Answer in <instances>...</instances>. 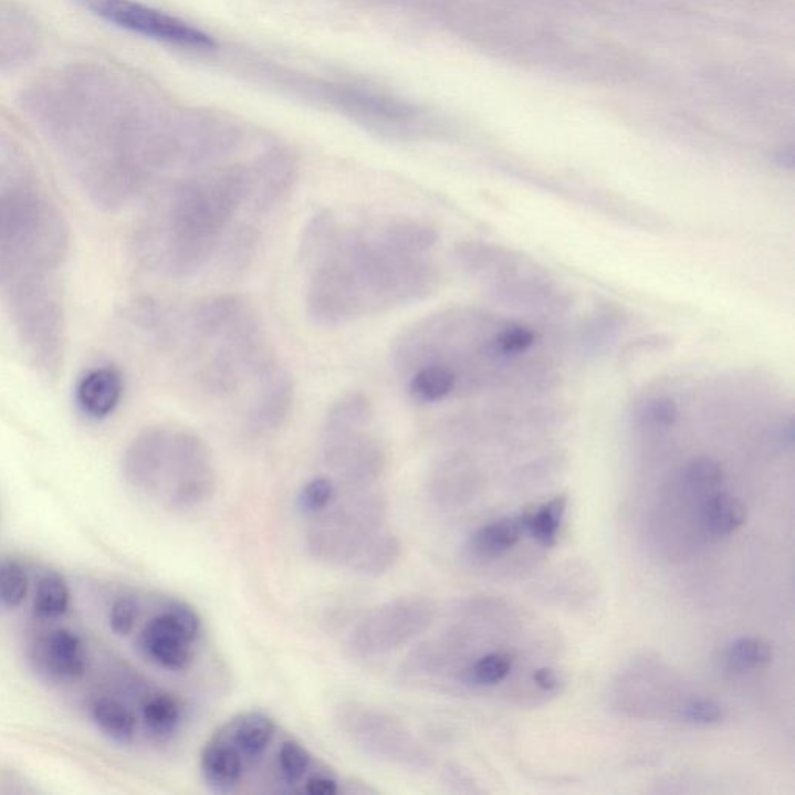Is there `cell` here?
Segmentation results:
<instances>
[{"mask_svg":"<svg viewBox=\"0 0 795 795\" xmlns=\"http://www.w3.org/2000/svg\"><path fill=\"white\" fill-rule=\"evenodd\" d=\"M436 243V230L409 218L341 226L329 213L317 215L302 240L311 321L339 326L428 297L439 284L426 259Z\"/></svg>","mask_w":795,"mask_h":795,"instance_id":"6da1fadb","label":"cell"},{"mask_svg":"<svg viewBox=\"0 0 795 795\" xmlns=\"http://www.w3.org/2000/svg\"><path fill=\"white\" fill-rule=\"evenodd\" d=\"M117 87L106 65L72 64L36 80L22 100L92 202L107 210L136 201L164 165L130 125Z\"/></svg>","mask_w":795,"mask_h":795,"instance_id":"7a4b0ae2","label":"cell"},{"mask_svg":"<svg viewBox=\"0 0 795 795\" xmlns=\"http://www.w3.org/2000/svg\"><path fill=\"white\" fill-rule=\"evenodd\" d=\"M253 178L244 170L209 172L160 191L134 232L145 268L184 279L213 259L237 215L251 207Z\"/></svg>","mask_w":795,"mask_h":795,"instance_id":"3957f363","label":"cell"},{"mask_svg":"<svg viewBox=\"0 0 795 795\" xmlns=\"http://www.w3.org/2000/svg\"><path fill=\"white\" fill-rule=\"evenodd\" d=\"M199 774L211 793L337 795L344 780L261 710L222 722L203 743Z\"/></svg>","mask_w":795,"mask_h":795,"instance_id":"277c9868","label":"cell"},{"mask_svg":"<svg viewBox=\"0 0 795 795\" xmlns=\"http://www.w3.org/2000/svg\"><path fill=\"white\" fill-rule=\"evenodd\" d=\"M333 483L325 509L302 520L310 555L356 575L387 574L401 558L402 545L390 527L383 488Z\"/></svg>","mask_w":795,"mask_h":795,"instance_id":"5b68a950","label":"cell"},{"mask_svg":"<svg viewBox=\"0 0 795 795\" xmlns=\"http://www.w3.org/2000/svg\"><path fill=\"white\" fill-rule=\"evenodd\" d=\"M126 471L137 487L179 512L201 509L217 491L213 456L187 429L155 426L138 433L126 452Z\"/></svg>","mask_w":795,"mask_h":795,"instance_id":"8992f818","label":"cell"},{"mask_svg":"<svg viewBox=\"0 0 795 795\" xmlns=\"http://www.w3.org/2000/svg\"><path fill=\"white\" fill-rule=\"evenodd\" d=\"M60 209L29 187L0 190V291L30 275L55 274L69 253Z\"/></svg>","mask_w":795,"mask_h":795,"instance_id":"52a82bcc","label":"cell"},{"mask_svg":"<svg viewBox=\"0 0 795 795\" xmlns=\"http://www.w3.org/2000/svg\"><path fill=\"white\" fill-rule=\"evenodd\" d=\"M372 422L374 407L360 391H349L333 402L322 437L325 474L344 485L381 487L387 452Z\"/></svg>","mask_w":795,"mask_h":795,"instance_id":"ba28073f","label":"cell"},{"mask_svg":"<svg viewBox=\"0 0 795 795\" xmlns=\"http://www.w3.org/2000/svg\"><path fill=\"white\" fill-rule=\"evenodd\" d=\"M0 295L33 366L45 378H57L64 366L65 316L55 274L25 276Z\"/></svg>","mask_w":795,"mask_h":795,"instance_id":"9c48e42d","label":"cell"},{"mask_svg":"<svg viewBox=\"0 0 795 795\" xmlns=\"http://www.w3.org/2000/svg\"><path fill=\"white\" fill-rule=\"evenodd\" d=\"M336 722L345 739L370 759L402 771H421L430 766L425 744L405 721L387 710L348 702L341 707Z\"/></svg>","mask_w":795,"mask_h":795,"instance_id":"30bf717a","label":"cell"},{"mask_svg":"<svg viewBox=\"0 0 795 795\" xmlns=\"http://www.w3.org/2000/svg\"><path fill=\"white\" fill-rule=\"evenodd\" d=\"M436 617V605L429 598L397 597L384 602L353 626L347 651L359 660L387 658L428 632Z\"/></svg>","mask_w":795,"mask_h":795,"instance_id":"8fae6325","label":"cell"},{"mask_svg":"<svg viewBox=\"0 0 795 795\" xmlns=\"http://www.w3.org/2000/svg\"><path fill=\"white\" fill-rule=\"evenodd\" d=\"M203 640V621L186 602L170 600L138 636L142 655L170 673H186L193 667Z\"/></svg>","mask_w":795,"mask_h":795,"instance_id":"7c38bea8","label":"cell"},{"mask_svg":"<svg viewBox=\"0 0 795 795\" xmlns=\"http://www.w3.org/2000/svg\"><path fill=\"white\" fill-rule=\"evenodd\" d=\"M76 3L107 24L148 40L188 50L217 48V41L209 33L136 0H76Z\"/></svg>","mask_w":795,"mask_h":795,"instance_id":"4fadbf2b","label":"cell"},{"mask_svg":"<svg viewBox=\"0 0 795 795\" xmlns=\"http://www.w3.org/2000/svg\"><path fill=\"white\" fill-rule=\"evenodd\" d=\"M36 19L13 0H0V71L29 64L41 48Z\"/></svg>","mask_w":795,"mask_h":795,"instance_id":"5bb4252c","label":"cell"},{"mask_svg":"<svg viewBox=\"0 0 795 795\" xmlns=\"http://www.w3.org/2000/svg\"><path fill=\"white\" fill-rule=\"evenodd\" d=\"M294 386L290 375L276 368L261 384L248 405L245 420L253 432L266 433L279 429L293 406Z\"/></svg>","mask_w":795,"mask_h":795,"instance_id":"9a60e30c","label":"cell"},{"mask_svg":"<svg viewBox=\"0 0 795 795\" xmlns=\"http://www.w3.org/2000/svg\"><path fill=\"white\" fill-rule=\"evenodd\" d=\"M123 391L125 379L117 367H95L76 384L75 402L92 420H105L121 405Z\"/></svg>","mask_w":795,"mask_h":795,"instance_id":"2e32d148","label":"cell"},{"mask_svg":"<svg viewBox=\"0 0 795 795\" xmlns=\"http://www.w3.org/2000/svg\"><path fill=\"white\" fill-rule=\"evenodd\" d=\"M186 721V705L170 691L153 690L142 704V722L149 739L168 743L175 739Z\"/></svg>","mask_w":795,"mask_h":795,"instance_id":"e0dca14e","label":"cell"},{"mask_svg":"<svg viewBox=\"0 0 795 795\" xmlns=\"http://www.w3.org/2000/svg\"><path fill=\"white\" fill-rule=\"evenodd\" d=\"M44 662L56 678L79 679L86 668V652L82 639L69 629L50 634L44 645Z\"/></svg>","mask_w":795,"mask_h":795,"instance_id":"ac0fdd59","label":"cell"},{"mask_svg":"<svg viewBox=\"0 0 795 795\" xmlns=\"http://www.w3.org/2000/svg\"><path fill=\"white\" fill-rule=\"evenodd\" d=\"M406 378L410 397L421 405L443 401L459 390V376L444 364H426Z\"/></svg>","mask_w":795,"mask_h":795,"instance_id":"d6986e66","label":"cell"},{"mask_svg":"<svg viewBox=\"0 0 795 795\" xmlns=\"http://www.w3.org/2000/svg\"><path fill=\"white\" fill-rule=\"evenodd\" d=\"M747 521L746 503L731 494H710L702 503L701 522L709 535L721 537L732 535Z\"/></svg>","mask_w":795,"mask_h":795,"instance_id":"ffe728a7","label":"cell"},{"mask_svg":"<svg viewBox=\"0 0 795 795\" xmlns=\"http://www.w3.org/2000/svg\"><path fill=\"white\" fill-rule=\"evenodd\" d=\"M92 720L103 735L123 746L136 739V713L117 699L102 698L95 701L92 705Z\"/></svg>","mask_w":795,"mask_h":795,"instance_id":"44dd1931","label":"cell"},{"mask_svg":"<svg viewBox=\"0 0 795 795\" xmlns=\"http://www.w3.org/2000/svg\"><path fill=\"white\" fill-rule=\"evenodd\" d=\"M521 520H499L483 525L472 533L470 548L480 558H495L503 553L512 551L521 540Z\"/></svg>","mask_w":795,"mask_h":795,"instance_id":"7402d4cb","label":"cell"},{"mask_svg":"<svg viewBox=\"0 0 795 795\" xmlns=\"http://www.w3.org/2000/svg\"><path fill=\"white\" fill-rule=\"evenodd\" d=\"M567 498L558 495L551 502L544 503L532 513H525L522 517V527L535 537L537 543L544 547H553L558 541L561 524L566 514Z\"/></svg>","mask_w":795,"mask_h":795,"instance_id":"603a6c76","label":"cell"},{"mask_svg":"<svg viewBox=\"0 0 795 795\" xmlns=\"http://www.w3.org/2000/svg\"><path fill=\"white\" fill-rule=\"evenodd\" d=\"M69 606H71V593L63 576L53 572L42 576L34 597V613L41 618L55 620L67 613Z\"/></svg>","mask_w":795,"mask_h":795,"instance_id":"cb8c5ba5","label":"cell"},{"mask_svg":"<svg viewBox=\"0 0 795 795\" xmlns=\"http://www.w3.org/2000/svg\"><path fill=\"white\" fill-rule=\"evenodd\" d=\"M774 658L771 645L756 637H743L733 641L725 651L728 666L735 671L760 670L770 666Z\"/></svg>","mask_w":795,"mask_h":795,"instance_id":"d4e9b609","label":"cell"},{"mask_svg":"<svg viewBox=\"0 0 795 795\" xmlns=\"http://www.w3.org/2000/svg\"><path fill=\"white\" fill-rule=\"evenodd\" d=\"M513 668V656L509 652H491L483 656L467 671H464V681L472 686L491 687L498 686Z\"/></svg>","mask_w":795,"mask_h":795,"instance_id":"484cf974","label":"cell"},{"mask_svg":"<svg viewBox=\"0 0 795 795\" xmlns=\"http://www.w3.org/2000/svg\"><path fill=\"white\" fill-rule=\"evenodd\" d=\"M536 334L529 326L514 324L506 326L493 339L488 341L483 352L491 357L517 356L535 344Z\"/></svg>","mask_w":795,"mask_h":795,"instance_id":"4316f807","label":"cell"},{"mask_svg":"<svg viewBox=\"0 0 795 795\" xmlns=\"http://www.w3.org/2000/svg\"><path fill=\"white\" fill-rule=\"evenodd\" d=\"M29 593V576L18 561L0 564V602L6 608L17 609Z\"/></svg>","mask_w":795,"mask_h":795,"instance_id":"83f0119b","label":"cell"},{"mask_svg":"<svg viewBox=\"0 0 795 795\" xmlns=\"http://www.w3.org/2000/svg\"><path fill=\"white\" fill-rule=\"evenodd\" d=\"M683 480L697 493H712L724 482V471L716 460L709 457H698L687 464Z\"/></svg>","mask_w":795,"mask_h":795,"instance_id":"f1b7e54d","label":"cell"},{"mask_svg":"<svg viewBox=\"0 0 795 795\" xmlns=\"http://www.w3.org/2000/svg\"><path fill=\"white\" fill-rule=\"evenodd\" d=\"M641 425L651 429L673 428L679 418V409L673 399L651 398L640 407Z\"/></svg>","mask_w":795,"mask_h":795,"instance_id":"f546056e","label":"cell"},{"mask_svg":"<svg viewBox=\"0 0 795 795\" xmlns=\"http://www.w3.org/2000/svg\"><path fill=\"white\" fill-rule=\"evenodd\" d=\"M140 608L136 598L122 597L114 603L109 614V625L114 634L118 637L129 636L136 628Z\"/></svg>","mask_w":795,"mask_h":795,"instance_id":"4dcf8cb0","label":"cell"},{"mask_svg":"<svg viewBox=\"0 0 795 795\" xmlns=\"http://www.w3.org/2000/svg\"><path fill=\"white\" fill-rule=\"evenodd\" d=\"M681 718L689 724L709 728V725L720 724L724 720V710L716 702L698 699V701H690L689 704L682 707Z\"/></svg>","mask_w":795,"mask_h":795,"instance_id":"1f68e13d","label":"cell"},{"mask_svg":"<svg viewBox=\"0 0 795 795\" xmlns=\"http://www.w3.org/2000/svg\"><path fill=\"white\" fill-rule=\"evenodd\" d=\"M533 681H535L541 690L551 691V693L559 689L558 674L551 670V668H540V670H536L535 674H533Z\"/></svg>","mask_w":795,"mask_h":795,"instance_id":"d6a6232c","label":"cell"}]
</instances>
